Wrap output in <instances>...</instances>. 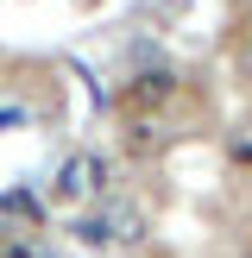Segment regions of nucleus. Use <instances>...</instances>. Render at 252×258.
<instances>
[{"instance_id": "20e7f679", "label": "nucleus", "mask_w": 252, "mask_h": 258, "mask_svg": "<svg viewBox=\"0 0 252 258\" xmlns=\"http://www.w3.org/2000/svg\"><path fill=\"white\" fill-rule=\"evenodd\" d=\"M246 258H252V252H246Z\"/></svg>"}, {"instance_id": "f03ea898", "label": "nucleus", "mask_w": 252, "mask_h": 258, "mask_svg": "<svg viewBox=\"0 0 252 258\" xmlns=\"http://www.w3.org/2000/svg\"><path fill=\"white\" fill-rule=\"evenodd\" d=\"M176 95V82H170V76H164V70H145V76H133V82H126V107H164V101H170Z\"/></svg>"}, {"instance_id": "7ed1b4c3", "label": "nucleus", "mask_w": 252, "mask_h": 258, "mask_svg": "<svg viewBox=\"0 0 252 258\" xmlns=\"http://www.w3.org/2000/svg\"><path fill=\"white\" fill-rule=\"evenodd\" d=\"M126 151H139V158L164 151V126L158 120H133V126H126Z\"/></svg>"}, {"instance_id": "f257e3e1", "label": "nucleus", "mask_w": 252, "mask_h": 258, "mask_svg": "<svg viewBox=\"0 0 252 258\" xmlns=\"http://www.w3.org/2000/svg\"><path fill=\"white\" fill-rule=\"evenodd\" d=\"M101 189H107V164H101L95 151H82V158H70L57 170V196L63 202H95Z\"/></svg>"}]
</instances>
